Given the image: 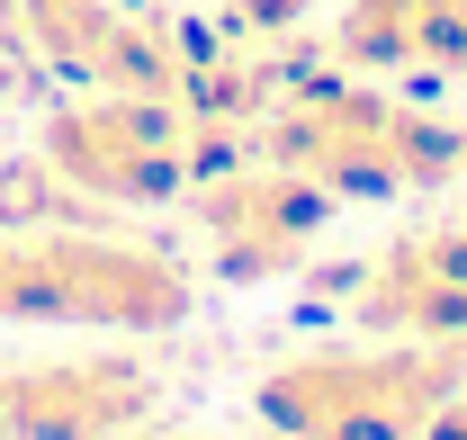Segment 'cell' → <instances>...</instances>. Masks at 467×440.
<instances>
[{"label":"cell","instance_id":"8992f818","mask_svg":"<svg viewBox=\"0 0 467 440\" xmlns=\"http://www.w3.org/2000/svg\"><path fill=\"white\" fill-rule=\"evenodd\" d=\"M153 395L162 386L135 351H63V360L0 369L9 440H126L153 414Z\"/></svg>","mask_w":467,"mask_h":440},{"label":"cell","instance_id":"7a4b0ae2","mask_svg":"<svg viewBox=\"0 0 467 440\" xmlns=\"http://www.w3.org/2000/svg\"><path fill=\"white\" fill-rule=\"evenodd\" d=\"M450 395H467V341H359L306 351L252 386V414L279 440H413Z\"/></svg>","mask_w":467,"mask_h":440},{"label":"cell","instance_id":"ba28073f","mask_svg":"<svg viewBox=\"0 0 467 440\" xmlns=\"http://www.w3.org/2000/svg\"><path fill=\"white\" fill-rule=\"evenodd\" d=\"M342 63H368V72H467V0H350Z\"/></svg>","mask_w":467,"mask_h":440},{"label":"cell","instance_id":"277c9868","mask_svg":"<svg viewBox=\"0 0 467 440\" xmlns=\"http://www.w3.org/2000/svg\"><path fill=\"white\" fill-rule=\"evenodd\" d=\"M46 171L81 198H109V207H162L189 189V171L207 162L198 144V117L180 109L171 90H99L81 109H63L46 126Z\"/></svg>","mask_w":467,"mask_h":440},{"label":"cell","instance_id":"8fae6325","mask_svg":"<svg viewBox=\"0 0 467 440\" xmlns=\"http://www.w3.org/2000/svg\"><path fill=\"white\" fill-rule=\"evenodd\" d=\"M0 440H9V414H0Z\"/></svg>","mask_w":467,"mask_h":440},{"label":"cell","instance_id":"9c48e42d","mask_svg":"<svg viewBox=\"0 0 467 440\" xmlns=\"http://www.w3.org/2000/svg\"><path fill=\"white\" fill-rule=\"evenodd\" d=\"M413 440H467V395H450V404H441V414H431Z\"/></svg>","mask_w":467,"mask_h":440},{"label":"cell","instance_id":"5b68a950","mask_svg":"<svg viewBox=\"0 0 467 440\" xmlns=\"http://www.w3.org/2000/svg\"><path fill=\"white\" fill-rule=\"evenodd\" d=\"M189 207H198V234H207V252H216L225 278H279L324 234L333 189H315L288 162H252V171H207L189 189Z\"/></svg>","mask_w":467,"mask_h":440},{"label":"cell","instance_id":"52a82bcc","mask_svg":"<svg viewBox=\"0 0 467 440\" xmlns=\"http://www.w3.org/2000/svg\"><path fill=\"white\" fill-rule=\"evenodd\" d=\"M342 315L359 332H413V341H467V225H431L387 243L342 288Z\"/></svg>","mask_w":467,"mask_h":440},{"label":"cell","instance_id":"30bf717a","mask_svg":"<svg viewBox=\"0 0 467 440\" xmlns=\"http://www.w3.org/2000/svg\"><path fill=\"white\" fill-rule=\"evenodd\" d=\"M234 9H243L252 27H288V18H296V9H306V0H234Z\"/></svg>","mask_w":467,"mask_h":440},{"label":"cell","instance_id":"6da1fadb","mask_svg":"<svg viewBox=\"0 0 467 440\" xmlns=\"http://www.w3.org/2000/svg\"><path fill=\"white\" fill-rule=\"evenodd\" d=\"M261 153L306 171L333 198H396V189H450L467 171V135L431 109H405L359 81H306L279 109H261Z\"/></svg>","mask_w":467,"mask_h":440},{"label":"cell","instance_id":"3957f363","mask_svg":"<svg viewBox=\"0 0 467 440\" xmlns=\"http://www.w3.org/2000/svg\"><path fill=\"white\" fill-rule=\"evenodd\" d=\"M189 315V270L153 243L18 225L9 234V324H81V332H171Z\"/></svg>","mask_w":467,"mask_h":440}]
</instances>
